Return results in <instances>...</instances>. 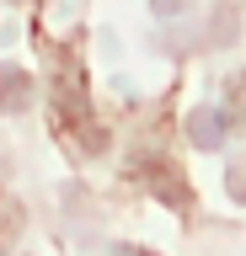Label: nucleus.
Returning a JSON list of instances; mask_svg holds the SVG:
<instances>
[{
    "label": "nucleus",
    "instance_id": "7ed1b4c3",
    "mask_svg": "<svg viewBox=\"0 0 246 256\" xmlns=\"http://www.w3.org/2000/svg\"><path fill=\"white\" fill-rule=\"evenodd\" d=\"M225 123H230V118H219L214 107L187 112V134H193V144H198V150H219V139H225Z\"/></svg>",
    "mask_w": 246,
    "mask_h": 256
},
{
    "label": "nucleus",
    "instance_id": "f03ea898",
    "mask_svg": "<svg viewBox=\"0 0 246 256\" xmlns=\"http://www.w3.org/2000/svg\"><path fill=\"white\" fill-rule=\"evenodd\" d=\"M33 107V75L17 64H0V112H27Z\"/></svg>",
    "mask_w": 246,
    "mask_h": 256
},
{
    "label": "nucleus",
    "instance_id": "423d86ee",
    "mask_svg": "<svg viewBox=\"0 0 246 256\" xmlns=\"http://www.w3.org/2000/svg\"><path fill=\"white\" fill-rule=\"evenodd\" d=\"M123 256H155V251H134V246H123Z\"/></svg>",
    "mask_w": 246,
    "mask_h": 256
},
{
    "label": "nucleus",
    "instance_id": "20e7f679",
    "mask_svg": "<svg viewBox=\"0 0 246 256\" xmlns=\"http://www.w3.org/2000/svg\"><path fill=\"white\" fill-rule=\"evenodd\" d=\"M225 187H230V192H235V198H241V203H246V160H241V166H230Z\"/></svg>",
    "mask_w": 246,
    "mask_h": 256
},
{
    "label": "nucleus",
    "instance_id": "39448f33",
    "mask_svg": "<svg viewBox=\"0 0 246 256\" xmlns=\"http://www.w3.org/2000/svg\"><path fill=\"white\" fill-rule=\"evenodd\" d=\"M182 6H187V0H155V11H161V16H177Z\"/></svg>",
    "mask_w": 246,
    "mask_h": 256
},
{
    "label": "nucleus",
    "instance_id": "f257e3e1",
    "mask_svg": "<svg viewBox=\"0 0 246 256\" xmlns=\"http://www.w3.org/2000/svg\"><path fill=\"white\" fill-rule=\"evenodd\" d=\"M139 176H145V187L155 192L161 203H171V208H182V214H187L193 187H187V176H182L177 166H166V160H145V166H139Z\"/></svg>",
    "mask_w": 246,
    "mask_h": 256
}]
</instances>
